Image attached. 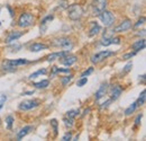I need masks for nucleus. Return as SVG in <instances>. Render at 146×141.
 I'll use <instances>...</instances> for the list:
<instances>
[{
  "label": "nucleus",
  "mask_w": 146,
  "mask_h": 141,
  "mask_svg": "<svg viewBox=\"0 0 146 141\" xmlns=\"http://www.w3.org/2000/svg\"><path fill=\"white\" fill-rule=\"evenodd\" d=\"M66 9H68V17L71 20H79L83 16V8L81 5L72 3V5L68 6Z\"/></svg>",
  "instance_id": "nucleus-1"
},
{
  "label": "nucleus",
  "mask_w": 146,
  "mask_h": 141,
  "mask_svg": "<svg viewBox=\"0 0 146 141\" xmlns=\"http://www.w3.org/2000/svg\"><path fill=\"white\" fill-rule=\"evenodd\" d=\"M29 63L28 60L26 59H16V60H7V61H3L2 63V69L6 71H15L16 70V67L19 66H24V64H27Z\"/></svg>",
  "instance_id": "nucleus-2"
},
{
  "label": "nucleus",
  "mask_w": 146,
  "mask_h": 141,
  "mask_svg": "<svg viewBox=\"0 0 146 141\" xmlns=\"http://www.w3.org/2000/svg\"><path fill=\"white\" fill-rule=\"evenodd\" d=\"M35 17L31 13H23L18 18V26L21 28H27L34 25Z\"/></svg>",
  "instance_id": "nucleus-3"
},
{
  "label": "nucleus",
  "mask_w": 146,
  "mask_h": 141,
  "mask_svg": "<svg viewBox=\"0 0 146 141\" xmlns=\"http://www.w3.org/2000/svg\"><path fill=\"white\" fill-rule=\"evenodd\" d=\"M52 45L56 46V48H62L63 50H66V51H71V49L73 48L72 41L69 37H58V38H55V40H53V42H52Z\"/></svg>",
  "instance_id": "nucleus-4"
},
{
  "label": "nucleus",
  "mask_w": 146,
  "mask_h": 141,
  "mask_svg": "<svg viewBox=\"0 0 146 141\" xmlns=\"http://www.w3.org/2000/svg\"><path fill=\"white\" fill-rule=\"evenodd\" d=\"M108 0H93L92 1V15L99 16L104 10H106Z\"/></svg>",
  "instance_id": "nucleus-5"
},
{
  "label": "nucleus",
  "mask_w": 146,
  "mask_h": 141,
  "mask_svg": "<svg viewBox=\"0 0 146 141\" xmlns=\"http://www.w3.org/2000/svg\"><path fill=\"white\" fill-rule=\"evenodd\" d=\"M39 104H40L39 99H27V101L19 103L18 109L19 111H31V109L36 108L37 106H39Z\"/></svg>",
  "instance_id": "nucleus-6"
},
{
  "label": "nucleus",
  "mask_w": 146,
  "mask_h": 141,
  "mask_svg": "<svg viewBox=\"0 0 146 141\" xmlns=\"http://www.w3.org/2000/svg\"><path fill=\"white\" fill-rule=\"evenodd\" d=\"M99 18H100V20H101V23L104 24L105 27H110L115 21V16L109 10H104L99 15Z\"/></svg>",
  "instance_id": "nucleus-7"
},
{
  "label": "nucleus",
  "mask_w": 146,
  "mask_h": 141,
  "mask_svg": "<svg viewBox=\"0 0 146 141\" xmlns=\"http://www.w3.org/2000/svg\"><path fill=\"white\" fill-rule=\"evenodd\" d=\"M115 52L112 51H108V50H105V51H100V52L96 53L91 56V62L92 63H99L104 60H106L107 58H109L110 55H113Z\"/></svg>",
  "instance_id": "nucleus-8"
},
{
  "label": "nucleus",
  "mask_w": 146,
  "mask_h": 141,
  "mask_svg": "<svg viewBox=\"0 0 146 141\" xmlns=\"http://www.w3.org/2000/svg\"><path fill=\"white\" fill-rule=\"evenodd\" d=\"M133 27V24H131V20L130 19H124L118 26H116L113 28V33H123V32H126L128 30H130Z\"/></svg>",
  "instance_id": "nucleus-9"
},
{
  "label": "nucleus",
  "mask_w": 146,
  "mask_h": 141,
  "mask_svg": "<svg viewBox=\"0 0 146 141\" xmlns=\"http://www.w3.org/2000/svg\"><path fill=\"white\" fill-rule=\"evenodd\" d=\"M123 93V87L120 85H111L109 86V95L111 101H116L120 97Z\"/></svg>",
  "instance_id": "nucleus-10"
},
{
  "label": "nucleus",
  "mask_w": 146,
  "mask_h": 141,
  "mask_svg": "<svg viewBox=\"0 0 146 141\" xmlns=\"http://www.w3.org/2000/svg\"><path fill=\"white\" fill-rule=\"evenodd\" d=\"M23 35H24V32H20V31H13V32H9V34L6 36L5 42H6L7 44L13 43V42L17 41L18 38H20Z\"/></svg>",
  "instance_id": "nucleus-11"
},
{
  "label": "nucleus",
  "mask_w": 146,
  "mask_h": 141,
  "mask_svg": "<svg viewBox=\"0 0 146 141\" xmlns=\"http://www.w3.org/2000/svg\"><path fill=\"white\" fill-rule=\"evenodd\" d=\"M76 60H78V58L75 56V55H73V54H66V55H64L63 58H61V60H60V62L63 64V66H66V67H70V66H72L74 64L75 62H76Z\"/></svg>",
  "instance_id": "nucleus-12"
},
{
  "label": "nucleus",
  "mask_w": 146,
  "mask_h": 141,
  "mask_svg": "<svg viewBox=\"0 0 146 141\" xmlns=\"http://www.w3.org/2000/svg\"><path fill=\"white\" fill-rule=\"evenodd\" d=\"M69 53H70V51H66V50L58 51V52H53L46 56V61H47V62H53V61L57 60V59L63 58L64 55H66V54H69Z\"/></svg>",
  "instance_id": "nucleus-13"
},
{
  "label": "nucleus",
  "mask_w": 146,
  "mask_h": 141,
  "mask_svg": "<svg viewBox=\"0 0 146 141\" xmlns=\"http://www.w3.org/2000/svg\"><path fill=\"white\" fill-rule=\"evenodd\" d=\"M145 45H146V42L144 38H139L137 41H135L133 44H131V49L134 52H139L142 50L145 49Z\"/></svg>",
  "instance_id": "nucleus-14"
},
{
  "label": "nucleus",
  "mask_w": 146,
  "mask_h": 141,
  "mask_svg": "<svg viewBox=\"0 0 146 141\" xmlns=\"http://www.w3.org/2000/svg\"><path fill=\"white\" fill-rule=\"evenodd\" d=\"M119 43H120V37H107V36H105L100 41V44L102 46H108L110 44H119Z\"/></svg>",
  "instance_id": "nucleus-15"
},
{
  "label": "nucleus",
  "mask_w": 146,
  "mask_h": 141,
  "mask_svg": "<svg viewBox=\"0 0 146 141\" xmlns=\"http://www.w3.org/2000/svg\"><path fill=\"white\" fill-rule=\"evenodd\" d=\"M107 89H108V83H102V84L100 85L99 89H98V90L96 91V94H94V98H96V101H99L100 98H102V97L105 96Z\"/></svg>",
  "instance_id": "nucleus-16"
},
{
  "label": "nucleus",
  "mask_w": 146,
  "mask_h": 141,
  "mask_svg": "<svg viewBox=\"0 0 146 141\" xmlns=\"http://www.w3.org/2000/svg\"><path fill=\"white\" fill-rule=\"evenodd\" d=\"M48 49V45L45 44V43H33L29 45V51L31 52H39V51H43V50H47Z\"/></svg>",
  "instance_id": "nucleus-17"
},
{
  "label": "nucleus",
  "mask_w": 146,
  "mask_h": 141,
  "mask_svg": "<svg viewBox=\"0 0 146 141\" xmlns=\"http://www.w3.org/2000/svg\"><path fill=\"white\" fill-rule=\"evenodd\" d=\"M100 31H101V27L97 21H90V28H89V33H88L89 37L96 36Z\"/></svg>",
  "instance_id": "nucleus-18"
},
{
  "label": "nucleus",
  "mask_w": 146,
  "mask_h": 141,
  "mask_svg": "<svg viewBox=\"0 0 146 141\" xmlns=\"http://www.w3.org/2000/svg\"><path fill=\"white\" fill-rule=\"evenodd\" d=\"M32 130H33V126H32V125H26V126L21 128V129L18 131V133H17V139H18V140L23 139V138L26 137Z\"/></svg>",
  "instance_id": "nucleus-19"
},
{
  "label": "nucleus",
  "mask_w": 146,
  "mask_h": 141,
  "mask_svg": "<svg viewBox=\"0 0 146 141\" xmlns=\"http://www.w3.org/2000/svg\"><path fill=\"white\" fill-rule=\"evenodd\" d=\"M53 19H54V16H53V15H48V16L44 17L40 20V33H44V32H45L46 25H47L50 21H52Z\"/></svg>",
  "instance_id": "nucleus-20"
},
{
  "label": "nucleus",
  "mask_w": 146,
  "mask_h": 141,
  "mask_svg": "<svg viewBox=\"0 0 146 141\" xmlns=\"http://www.w3.org/2000/svg\"><path fill=\"white\" fill-rule=\"evenodd\" d=\"M70 73L71 72V69L70 68H57V67H52V73H51V77H54L56 73Z\"/></svg>",
  "instance_id": "nucleus-21"
},
{
  "label": "nucleus",
  "mask_w": 146,
  "mask_h": 141,
  "mask_svg": "<svg viewBox=\"0 0 146 141\" xmlns=\"http://www.w3.org/2000/svg\"><path fill=\"white\" fill-rule=\"evenodd\" d=\"M33 86L37 89H44L50 86V80L45 79V80H42V81H38V83H34Z\"/></svg>",
  "instance_id": "nucleus-22"
},
{
  "label": "nucleus",
  "mask_w": 146,
  "mask_h": 141,
  "mask_svg": "<svg viewBox=\"0 0 146 141\" xmlns=\"http://www.w3.org/2000/svg\"><path fill=\"white\" fill-rule=\"evenodd\" d=\"M63 123H64V125H65L66 129H72L73 125H74V119H73V117L66 116V117L63 119Z\"/></svg>",
  "instance_id": "nucleus-23"
},
{
  "label": "nucleus",
  "mask_w": 146,
  "mask_h": 141,
  "mask_svg": "<svg viewBox=\"0 0 146 141\" xmlns=\"http://www.w3.org/2000/svg\"><path fill=\"white\" fill-rule=\"evenodd\" d=\"M137 107H138V106H137V104H136V102L131 103V104H130V105L128 106L127 108L125 109V115H127V116L128 115H130L131 113H134V112H135V109H136Z\"/></svg>",
  "instance_id": "nucleus-24"
},
{
  "label": "nucleus",
  "mask_w": 146,
  "mask_h": 141,
  "mask_svg": "<svg viewBox=\"0 0 146 141\" xmlns=\"http://www.w3.org/2000/svg\"><path fill=\"white\" fill-rule=\"evenodd\" d=\"M145 89L142 91V94L139 95V97H138V99L136 101V104H137V106H143L144 104H145V99H146V95H145Z\"/></svg>",
  "instance_id": "nucleus-25"
},
{
  "label": "nucleus",
  "mask_w": 146,
  "mask_h": 141,
  "mask_svg": "<svg viewBox=\"0 0 146 141\" xmlns=\"http://www.w3.org/2000/svg\"><path fill=\"white\" fill-rule=\"evenodd\" d=\"M47 72V70L45 69V68H42V69H39V70L35 71V72H33L32 75H29V79H34V78H36V77H38V76H40V75H45Z\"/></svg>",
  "instance_id": "nucleus-26"
},
{
  "label": "nucleus",
  "mask_w": 146,
  "mask_h": 141,
  "mask_svg": "<svg viewBox=\"0 0 146 141\" xmlns=\"http://www.w3.org/2000/svg\"><path fill=\"white\" fill-rule=\"evenodd\" d=\"M73 79V75H69V76H65V77H62L61 78V84L62 86H68V84Z\"/></svg>",
  "instance_id": "nucleus-27"
},
{
  "label": "nucleus",
  "mask_w": 146,
  "mask_h": 141,
  "mask_svg": "<svg viewBox=\"0 0 146 141\" xmlns=\"http://www.w3.org/2000/svg\"><path fill=\"white\" fill-rule=\"evenodd\" d=\"M50 123H51V126L53 128V131H54V136L56 137V136H57V133H58V122H57L55 119H52V120L50 121Z\"/></svg>",
  "instance_id": "nucleus-28"
},
{
  "label": "nucleus",
  "mask_w": 146,
  "mask_h": 141,
  "mask_svg": "<svg viewBox=\"0 0 146 141\" xmlns=\"http://www.w3.org/2000/svg\"><path fill=\"white\" fill-rule=\"evenodd\" d=\"M80 114V109L79 108H75V109H70V111H68L66 112V116H69V117H75V116H78Z\"/></svg>",
  "instance_id": "nucleus-29"
},
{
  "label": "nucleus",
  "mask_w": 146,
  "mask_h": 141,
  "mask_svg": "<svg viewBox=\"0 0 146 141\" xmlns=\"http://www.w3.org/2000/svg\"><path fill=\"white\" fill-rule=\"evenodd\" d=\"M6 124H7V129L8 130H11L13 128V124H14V117L11 115H8L6 117Z\"/></svg>",
  "instance_id": "nucleus-30"
},
{
  "label": "nucleus",
  "mask_w": 146,
  "mask_h": 141,
  "mask_svg": "<svg viewBox=\"0 0 146 141\" xmlns=\"http://www.w3.org/2000/svg\"><path fill=\"white\" fill-rule=\"evenodd\" d=\"M87 83H88V78H87V77H82V78H80V79L78 80L76 86H78V87H82V86H84Z\"/></svg>",
  "instance_id": "nucleus-31"
},
{
  "label": "nucleus",
  "mask_w": 146,
  "mask_h": 141,
  "mask_svg": "<svg viewBox=\"0 0 146 141\" xmlns=\"http://www.w3.org/2000/svg\"><path fill=\"white\" fill-rule=\"evenodd\" d=\"M92 72H93V67H90V68H88L87 70H84L82 73H81L80 78H82V77H88L89 75H91Z\"/></svg>",
  "instance_id": "nucleus-32"
},
{
  "label": "nucleus",
  "mask_w": 146,
  "mask_h": 141,
  "mask_svg": "<svg viewBox=\"0 0 146 141\" xmlns=\"http://www.w3.org/2000/svg\"><path fill=\"white\" fill-rule=\"evenodd\" d=\"M136 53L137 52H128V53H126V54H124L123 55V60H129V59H131L134 55H136Z\"/></svg>",
  "instance_id": "nucleus-33"
},
{
  "label": "nucleus",
  "mask_w": 146,
  "mask_h": 141,
  "mask_svg": "<svg viewBox=\"0 0 146 141\" xmlns=\"http://www.w3.org/2000/svg\"><path fill=\"white\" fill-rule=\"evenodd\" d=\"M144 23H145V17H141L136 21V24H134V27L137 28V27H139L141 25H144Z\"/></svg>",
  "instance_id": "nucleus-34"
},
{
  "label": "nucleus",
  "mask_w": 146,
  "mask_h": 141,
  "mask_svg": "<svg viewBox=\"0 0 146 141\" xmlns=\"http://www.w3.org/2000/svg\"><path fill=\"white\" fill-rule=\"evenodd\" d=\"M62 140L63 141H68V140H72V133L71 132H66L64 136H63V138H62Z\"/></svg>",
  "instance_id": "nucleus-35"
},
{
  "label": "nucleus",
  "mask_w": 146,
  "mask_h": 141,
  "mask_svg": "<svg viewBox=\"0 0 146 141\" xmlns=\"http://www.w3.org/2000/svg\"><path fill=\"white\" fill-rule=\"evenodd\" d=\"M142 117H143V114H142V113H141V114H138V115L136 116V119H135V126H138V125L141 124Z\"/></svg>",
  "instance_id": "nucleus-36"
},
{
  "label": "nucleus",
  "mask_w": 146,
  "mask_h": 141,
  "mask_svg": "<svg viewBox=\"0 0 146 141\" xmlns=\"http://www.w3.org/2000/svg\"><path fill=\"white\" fill-rule=\"evenodd\" d=\"M112 101L111 99H108V101H106L105 103H102V105H100V109H104V108H106V107H108V106L110 105V103H111Z\"/></svg>",
  "instance_id": "nucleus-37"
},
{
  "label": "nucleus",
  "mask_w": 146,
  "mask_h": 141,
  "mask_svg": "<svg viewBox=\"0 0 146 141\" xmlns=\"http://www.w3.org/2000/svg\"><path fill=\"white\" fill-rule=\"evenodd\" d=\"M131 67H133V63H131V62H128L127 64L125 66V69H124V73H127L128 71H130Z\"/></svg>",
  "instance_id": "nucleus-38"
},
{
  "label": "nucleus",
  "mask_w": 146,
  "mask_h": 141,
  "mask_svg": "<svg viewBox=\"0 0 146 141\" xmlns=\"http://www.w3.org/2000/svg\"><path fill=\"white\" fill-rule=\"evenodd\" d=\"M60 5H61V8H68V0H62L60 1Z\"/></svg>",
  "instance_id": "nucleus-39"
},
{
  "label": "nucleus",
  "mask_w": 146,
  "mask_h": 141,
  "mask_svg": "<svg viewBox=\"0 0 146 141\" xmlns=\"http://www.w3.org/2000/svg\"><path fill=\"white\" fill-rule=\"evenodd\" d=\"M7 8H8V10H9V14H10V16H11V17H14V10H13V8H11L10 6H8Z\"/></svg>",
  "instance_id": "nucleus-40"
},
{
  "label": "nucleus",
  "mask_w": 146,
  "mask_h": 141,
  "mask_svg": "<svg viewBox=\"0 0 146 141\" xmlns=\"http://www.w3.org/2000/svg\"><path fill=\"white\" fill-rule=\"evenodd\" d=\"M89 112H90V108H89V107H88V108H86V109L83 111V114H82V116H86V115H87Z\"/></svg>",
  "instance_id": "nucleus-41"
},
{
  "label": "nucleus",
  "mask_w": 146,
  "mask_h": 141,
  "mask_svg": "<svg viewBox=\"0 0 146 141\" xmlns=\"http://www.w3.org/2000/svg\"><path fill=\"white\" fill-rule=\"evenodd\" d=\"M34 94V90H31V91H25L23 95H33Z\"/></svg>",
  "instance_id": "nucleus-42"
},
{
  "label": "nucleus",
  "mask_w": 146,
  "mask_h": 141,
  "mask_svg": "<svg viewBox=\"0 0 146 141\" xmlns=\"http://www.w3.org/2000/svg\"><path fill=\"white\" fill-rule=\"evenodd\" d=\"M0 124H1V121H0Z\"/></svg>",
  "instance_id": "nucleus-43"
},
{
  "label": "nucleus",
  "mask_w": 146,
  "mask_h": 141,
  "mask_svg": "<svg viewBox=\"0 0 146 141\" xmlns=\"http://www.w3.org/2000/svg\"><path fill=\"white\" fill-rule=\"evenodd\" d=\"M0 25H1V23H0Z\"/></svg>",
  "instance_id": "nucleus-44"
},
{
  "label": "nucleus",
  "mask_w": 146,
  "mask_h": 141,
  "mask_svg": "<svg viewBox=\"0 0 146 141\" xmlns=\"http://www.w3.org/2000/svg\"><path fill=\"white\" fill-rule=\"evenodd\" d=\"M0 10H1V8H0Z\"/></svg>",
  "instance_id": "nucleus-45"
}]
</instances>
